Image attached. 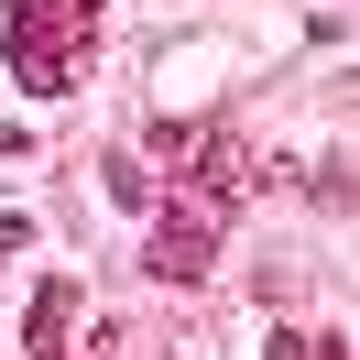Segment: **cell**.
<instances>
[{
	"mask_svg": "<svg viewBox=\"0 0 360 360\" xmlns=\"http://www.w3.org/2000/svg\"><path fill=\"white\" fill-rule=\"evenodd\" d=\"M88 33H98L88 0H11V77L33 98H66L88 77Z\"/></svg>",
	"mask_w": 360,
	"mask_h": 360,
	"instance_id": "1",
	"label": "cell"
},
{
	"mask_svg": "<svg viewBox=\"0 0 360 360\" xmlns=\"http://www.w3.org/2000/svg\"><path fill=\"white\" fill-rule=\"evenodd\" d=\"M207 262H219V207L153 197V273L164 284H207Z\"/></svg>",
	"mask_w": 360,
	"mask_h": 360,
	"instance_id": "2",
	"label": "cell"
},
{
	"mask_svg": "<svg viewBox=\"0 0 360 360\" xmlns=\"http://www.w3.org/2000/svg\"><path fill=\"white\" fill-rule=\"evenodd\" d=\"M66 338H77V284H66V273H44L33 306H22V349H33V360H77Z\"/></svg>",
	"mask_w": 360,
	"mask_h": 360,
	"instance_id": "3",
	"label": "cell"
},
{
	"mask_svg": "<svg viewBox=\"0 0 360 360\" xmlns=\"http://www.w3.org/2000/svg\"><path fill=\"white\" fill-rule=\"evenodd\" d=\"M153 197H164V186L142 175V164H120V153H110V207H131V219H142V207H153Z\"/></svg>",
	"mask_w": 360,
	"mask_h": 360,
	"instance_id": "4",
	"label": "cell"
},
{
	"mask_svg": "<svg viewBox=\"0 0 360 360\" xmlns=\"http://www.w3.org/2000/svg\"><path fill=\"white\" fill-rule=\"evenodd\" d=\"M262 360H316V338H295V328H273V338H262Z\"/></svg>",
	"mask_w": 360,
	"mask_h": 360,
	"instance_id": "5",
	"label": "cell"
},
{
	"mask_svg": "<svg viewBox=\"0 0 360 360\" xmlns=\"http://www.w3.org/2000/svg\"><path fill=\"white\" fill-rule=\"evenodd\" d=\"M33 153V131H22V120H0V164H22Z\"/></svg>",
	"mask_w": 360,
	"mask_h": 360,
	"instance_id": "6",
	"label": "cell"
},
{
	"mask_svg": "<svg viewBox=\"0 0 360 360\" xmlns=\"http://www.w3.org/2000/svg\"><path fill=\"white\" fill-rule=\"evenodd\" d=\"M33 240V219H0V262H11V251H22Z\"/></svg>",
	"mask_w": 360,
	"mask_h": 360,
	"instance_id": "7",
	"label": "cell"
},
{
	"mask_svg": "<svg viewBox=\"0 0 360 360\" xmlns=\"http://www.w3.org/2000/svg\"><path fill=\"white\" fill-rule=\"evenodd\" d=\"M88 11H110V0H88Z\"/></svg>",
	"mask_w": 360,
	"mask_h": 360,
	"instance_id": "8",
	"label": "cell"
}]
</instances>
